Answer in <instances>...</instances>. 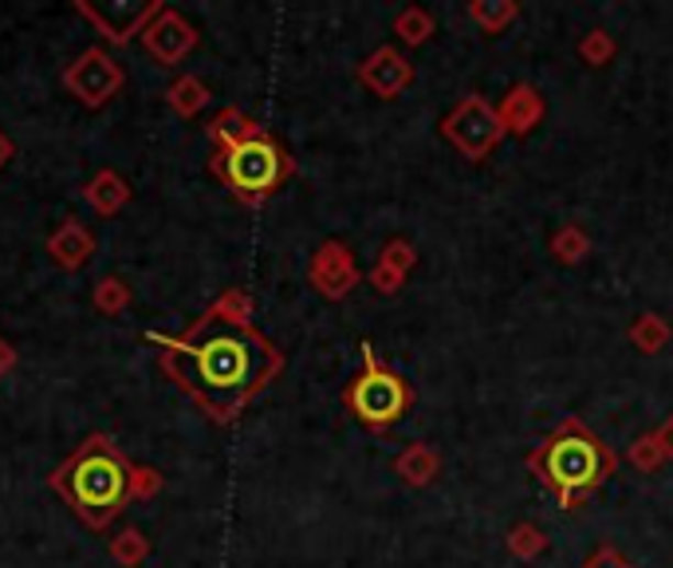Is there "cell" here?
<instances>
[{
	"label": "cell",
	"mask_w": 673,
	"mask_h": 568,
	"mask_svg": "<svg viewBox=\"0 0 673 568\" xmlns=\"http://www.w3.org/2000/svg\"><path fill=\"white\" fill-rule=\"evenodd\" d=\"M249 313V296L224 293L181 336L146 331V343L162 348V371L217 423H233L280 371V351L253 328Z\"/></svg>",
	"instance_id": "cell-1"
},
{
	"label": "cell",
	"mask_w": 673,
	"mask_h": 568,
	"mask_svg": "<svg viewBox=\"0 0 673 568\" xmlns=\"http://www.w3.org/2000/svg\"><path fill=\"white\" fill-rule=\"evenodd\" d=\"M47 485L71 505L87 529H107L134 502V462L122 458L107 435H91L64 466L47 473Z\"/></svg>",
	"instance_id": "cell-2"
},
{
	"label": "cell",
	"mask_w": 673,
	"mask_h": 568,
	"mask_svg": "<svg viewBox=\"0 0 673 568\" xmlns=\"http://www.w3.org/2000/svg\"><path fill=\"white\" fill-rule=\"evenodd\" d=\"M213 174L233 189L241 201H261V198H268L272 189H280V182L291 174V162L268 134L256 131L253 139L236 142L229 151H217Z\"/></svg>",
	"instance_id": "cell-3"
},
{
	"label": "cell",
	"mask_w": 673,
	"mask_h": 568,
	"mask_svg": "<svg viewBox=\"0 0 673 568\" xmlns=\"http://www.w3.org/2000/svg\"><path fill=\"white\" fill-rule=\"evenodd\" d=\"M610 466L607 450L587 435V430H563L548 443L543 450V478L552 485H560L563 498L580 490H591V485L603 478V470Z\"/></svg>",
	"instance_id": "cell-4"
},
{
	"label": "cell",
	"mask_w": 673,
	"mask_h": 568,
	"mask_svg": "<svg viewBox=\"0 0 673 568\" xmlns=\"http://www.w3.org/2000/svg\"><path fill=\"white\" fill-rule=\"evenodd\" d=\"M363 375L351 383V391H346V403H351V411H355L358 418H363L366 426H390L402 418L406 403H410V395H406V383L394 371L378 368L371 356V348L363 351Z\"/></svg>",
	"instance_id": "cell-5"
},
{
	"label": "cell",
	"mask_w": 673,
	"mask_h": 568,
	"mask_svg": "<svg viewBox=\"0 0 673 568\" xmlns=\"http://www.w3.org/2000/svg\"><path fill=\"white\" fill-rule=\"evenodd\" d=\"M162 9V0H75V12L114 47L139 40Z\"/></svg>",
	"instance_id": "cell-6"
},
{
	"label": "cell",
	"mask_w": 673,
	"mask_h": 568,
	"mask_svg": "<svg viewBox=\"0 0 673 568\" xmlns=\"http://www.w3.org/2000/svg\"><path fill=\"white\" fill-rule=\"evenodd\" d=\"M122 84H126V72H122V64L107 52V47H87V52H79L64 72V87L84 107H91V111L111 103L114 95L122 91Z\"/></svg>",
	"instance_id": "cell-7"
},
{
	"label": "cell",
	"mask_w": 673,
	"mask_h": 568,
	"mask_svg": "<svg viewBox=\"0 0 673 568\" xmlns=\"http://www.w3.org/2000/svg\"><path fill=\"white\" fill-rule=\"evenodd\" d=\"M142 47H146V56L162 67H178L181 59L189 56L197 47V29L189 24L181 12L174 9H162L158 17L150 20L146 32H142Z\"/></svg>",
	"instance_id": "cell-8"
},
{
	"label": "cell",
	"mask_w": 673,
	"mask_h": 568,
	"mask_svg": "<svg viewBox=\"0 0 673 568\" xmlns=\"http://www.w3.org/2000/svg\"><path fill=\"white\" fill-rule=\"evenodd\" d=\"M47 256L56 261L64 273H79V269L87 265L95 256V237L91 229L84 226V221H59V229L52 237H47Z\"/></svg>",
	"instance_id": "cell-9"
},
{
	"label": "cell",
	"mask_w": 673,
	"mask_h": 568,
	"mask_svg": "<svg viewBox=\"0 0 673 568\" xmlns=\"http://www.w3.org/2000/svg\"><path fill=\"white\" fill-rule=\"evenodd\" d=\"M311 281L323 296H343L351 284H355V265H351V253L335 241L319 249L316 261H311Z\"/></svg>",
	"instance_id": "cell-10"
},
{
	"label": "cell",
	"mask_w": 673,
	"mask_h": 568,
	"mask_svg": "<svg viewBox=\"0 0 673 568\" xmlns=\"http://www.w3.org/2000/svg\"><path fill=\"white\" fill-rule=\"evenodd\" d=\"M84 201L99 214V218H111V214H119V209L131 201V182L107 166V171H99L84 186Z\"/></svg>",
	"instance_id": "cell-11"
},
{
	"label": "cell",
	"mask_w": 673,
	"mask_h": 568,
	"mask_svg": "<svg viewBox=\"0 0 673 568\" xmlns=\"http://www.w3.org/2000/svg\"><path fill=\"white\" fill-rule=\"evenodd\" d=\"M468 134H477V154L485 151V146H493V139L500 134L493 111L481 107L477 99H468V103L449 119V139H457L461 146H468Z\"/></svg>",
	"instance_id": "cell-12"
},
{
	"label": "cell",
	"mask_w": 673,
	"mask_h": 568,
	"mask_svg": "<svg viewBox=\"0 0 673 568\" xmlns=\"http://www.w3.org/2000/svg\"><path fill=\"white\" fill-rule=\"evenodd\" d=\"M363 79L378 95H394L406 79H410V72H406V59L398 56V52H378V56L363 67Z\"/></svg>",
	"instance_id": "cell-13"
},
{
	"label": "cell",
	"mask_w": 673,
	"mask_h": 568,
	"mask_svg": "<svg viewBox=\"0 0 673 568\" xmlns=\"http://www.w3.org/2000/svg\"><path fill=\"white\" fill-rule=\"evenodd\" d=\"M166 103L181 119H194V114H201L209 107V87L197 76H178L166 87Z\"/></svg>",
	"instance_id": "cell-14"
},
{
	"label": "cell",
	"mask_w": 673,
	"mask_h": 568,
	"mask_svg": "<svg viewBox=\"0 0 673 568\" xmlns=\"http://www.w3.org/2000/svg\"><path fill=\"white\" fill-rule=\"evenodd\" d=\"M256 131H261V127H256L244 111H236V107H224L213 123H209V139H213L217 151H229V146H236V142L253 139Z\"/></svg>",
	"instance_id": "cell-15"
},
{
	"label": "cell",
	"mask_w": 673,
	"mask_h": 568,
	"mask_svg": "<svg viewBox=\"0 0 673 568\" xmlns=\"http://www.w3.org/2000/svg\"><path fill=\"white\" fill-rule=\"evenodd\" d=\"M131 301H134V293L122 276H99L91 288V304L99 316H122L131 308Z\"/></svg>",
	"instance_id": "cell-16"
},
{
	"label": "cell",
	"mask_w": 673,
	"mask_h": 568,
	"mask_svg": "<svg viewBox=\"0 0 673 568\" xmlns=\"http://www.w3.org/2000/svg\"><path fill=\"white\" fill-rule=\"evenodd\" d=\"M146 557H150V537L142 529H134V525H126L119 537H111V560H114V565L139 568Z\"/></svg>",
	"instance_id": "cell-17"
},
{
	"label": "cell",
	"mask_w": 673,
	"mask_h": 568,
	"mask_svg": "<svg viewBox=\"0 0 673 568\" xmlns=\"http://www.w3.org/2000/svg\"><path fill=\"white\" fill-rule=\"evenodd\" d=\"M162 490V473L150 466H134V502H146Z\"/></svg>",
	"instance_id": "cell-18"
},
{
	"label": "cell",
	"mask_w": 673,
	"mask_h": 568,
	"mask_svg": "<svg viewBox=\"0 0 673 568\" xmlns=\"http://www.w3.org/2000/svg\"><path fill=\"white\" fill-rule=\"evenodd\" d=\"M430 470H433V455H426V450H410L402 458V473L410 482H430Z\"/></svg>",
	"instance_id": "cell-19"
},
{
	"label": "cell",
	"mask_w": 673,
	"mask_h": 568,
	"mask_svg": "<svg viewBox=\"0 0 673 568\" xmlns=\"http://www.w3.org/2000/svg\"><path fill=\"white\" fill-rule=\"evenodd\" d=\"M635 340L642 343L646 351H658V343H662V324H654V320H642L635 328Z\"/></svg>",
	"instance_id": "cell-20"
},
{
	"label": "cell",
	"mask_w": 673,
	"mask_h": 568,
	"mask_svg": "<svg viewBox=\"0 0 673 568\" xmlns=\"http://www.w3.org/2000/svg\"><path fill=\"white\" fill-rule=\"evenodd\" d=\"M12 368H16V348H12V343L0 336V379L9 375Z\"/></svg>",
	"instance_id": "cell-21"
},
{
	"label": "cell",
	"mask_w": 673,
	"mask_h": 568,
	"mask_svg": "<svg viewBox=\"0 0 673 568\" xmlns=\"http://www.w3.org/2000/svg\"><path fill=\"white\" fill-rule=\"evenodd\" d=\"M12 159H16V142H12L9 134L0 131V171H4V166H9Z\"/></svg>",
	"instance_id": "cell-22"
}]
</instances>
